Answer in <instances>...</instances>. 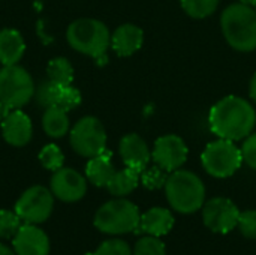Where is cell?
Masks as SVG:
<instances>
[{
    "label": "cell",
    "mask_w": 256,
    "mask_h": 255,
    "mask_svg": "<svg viewBox=\"0 0 256 255\" xmlns=\"http://www.w3.org/2000/svg\"><path fill=\"white\" fill-rule=\"evenodd\" d=\"M208 123L212 132L219 138L231 141L244 140L255 129L256 111L244 98L230 95L212 107Z\"/></svg>",
    "instance_id": "1"
},
{
    "label": "cell",
    "mask_w": 256,
    "mask_h": 255,
    "mask_svg": "<svg viewBox=\"0 0 256 255\" xmlns=\"http://www.w3.org/2000/svg\"><path fill=\"white\" fill-rule=\"evenodd\" d=\"M66 39L76 53L93 57L99 65L108 62L106 51L111 47V33L102 21L94 18L75 20L66 30Z\"/></svg>",
    "instance_id": "2"
},
{
    "label": "cell",
    "mask_w": 256,
    "mask_h": 255,
    "mask_svg": "<svg viewBox=\"0 0 256 255\" xmlns=\"http://www.w3.org/2000/svg\"><path fill=\"white\" fill-rule=\"evenodd\" d=\"M220 29L226 42L237 51L256 50V14L242 2L226 6L220 15Z\"/></svg>",
    "instance_id": "3"
},
{
    "label": "cell",
    "mask_w": 256,
    "mask_h": 255,
    "mask_svg": "<svg viewBox=\"0 0 256 255\" xmlns=\"http://www.w3.org/2000/svg\"><path fill=\"white\" fill-rule=\"evenodd\" d=\"M164 188L170 206L178 213H195L206 203V186L200 176L189 170L172 171Z\"/></svg>",
    "instance_id": "4"
},
{
    "label": "cell",
    "mask_w": 256,
    "mask_h": 255,
    "mask_svg": "<svg viewBox=\"0 0 256 255\" xmlns=\"http://www.w3.org/2000/svg\"><path fill=\"white\" fill-rule=\"evenodd\" d=\"M138 207L122 197L102 204L93 219L94 227L105 234H124L135 231L140 225Z\"/></svg>",
    "instance_id": "5"
},
{
    "label": "cell",
    "mask_w": 256,
    "mask_h": 255,
    "mask_svg": "<svg viewBox=\"0 0 256 255\" xmlns=\"http://www.w3.org/2000/svg\"><path fill=\"white\" fill-rule=\"evenodd\" d=\"M201 164L204 170L218 179L232 176L243 164L242 147L236 146L234 141L219 138L207 144L201 155Z\"/></svg>",
    "instance_id": "6"
},
{
    "label": "cell",
    "mask_w": 256,
    "mask_h": 255,
    "mask_svg": "<svg viewBox=\"0 0 256 255\" xmlns=\"http://www.w3.org/2000/svg\"><path fill=\"white\" fill-rule=\"evenodd\" d=\"M34 96L32 75L20 65H9L0 69V101L12 110L22 108Z\"/></svg>",
    "instance_id": "7"
},
{
    "label": "cell",
    "mask_w": 256,
    "mask_h": 255,
    "mask_svg": "<svg viewBox=\"0 0 256 255\" xmlns=\"http://www.w3.org/2000/svg\"><path fill=\"white\" fill-rule=\"evenodd\" d=\"M69 141L76 155L90 159L106 150V131L98 117L86 116L72 126Z\"/></svg>",
    "instance_id": "8"
},
{
    "label": "cell",
    "mask_w": 256,
    "mask_h": 255,
    "mask_svg": "<svg viewBox=\"0 0 256 255\" xmlns=\"http://www.w3.org/2000/svg\"><path fill=\"white\" fill-rule=\"evenodd\" d=\"M54 198L51 189L42 185L30 186L16 200L15 212L24 224H42L52 213Z\"/></svg>",
    "instance_id": "9"
},
{
    "label": "cell",
    "mask_w": 256,
    "mask_h": 255,
    "mask_svg": "<svg viewBox=\"0 0 256 255\" xmlns=\"http://www.w3.org/2000/svg\"><path fill=\"white\" fill-rule=\"evenodd\" d=\"M238 207L225 197H214L202 206L204 225L214 233H230L238 225Z\"/></svg>",
    "instance_id": "10"
},
{
    "label": "cell",
    "mask_w": 256,
    "mask_h": 255,
    "mask_svg": "<svg viewBox=\"0 0 256 255\" xmlns=\"http://www.w3.org/2000/svg\"><path fill=\"white\" fill-rule=\"evenodd\" d=\"M188 146L184 140L176 134H166L154 141L152 159L156 165L168 173L180 170L188 159Z\"/></svg>",
    "instance_id": "11"
},
{
    "label": "cell",
    "mask_w": 256,
    "mask_h": 255,
    "mask_svg": "<svg viewBox=\"0 0 256 255\" xmlns=\"http://www.w3.org/2000/svg\"><path fill=\"white\" fill-rule=\"evenodd\" d=\"M50 189L56 198L63 203H76L82 200L87 192V179L74 168H64L54 171Z\"/></svg>",
    "instance_id": "12"
},
{
    "label": "cell",
    "mask_w": 256,
    "mask_h": 255,
    "mask_svg": "<svg viewBox=\"0 0 256 255\" xmlns=\"http://www.w3.org/2000/svg\"><path fill=\"white\" fill-rule=\"evenodd\" d=\"M34 98L42 108L58 107L64 111H70L81 104V93L72 84L62 86L50 80L44 81L36 90Z\"/></svg>",
    "instance_id": "13"
},
{
    "label": "cell",
    "mask_w": 256,
    "mask_h": 255,
    "mask_svg": "<svg viewBox=\"0 0 256 255\" xmlns=\"http://www.w3.org/2000/svg\"><path fill=\"white\" fill-rule=\"evenodd\" d=\"M16 255H50V239L46 233L34 224H22L12 239Z\"/></svg>",
    "instance_id": "14"
},
{
    "label": "cell",
    "mask_w": 256,
    "mask_h": 255,
    "mask_svg": "<svg viewBox=\"0 0 256 255\" xmlns=\"http://www.w3.org/2000/svg\"><path fill=\"white\" fill-rule=\"evenodd\" d=\"M2 135L4 141L14 147H24L30 143L33 135V126L30 117L18 110H12L2 122Z\"/></svg>",
    "instance_id": "15"
},
{
    "label": "cell",
    "mask_w": 256,
    "mask_h": 255,
    "mask_svg": "<svg viewBox=\"0 0 256 255\" xmlns=\"http://www.w3.org/2000/svg\"><path fill=\"white\" fill-rule=\"evenodd\" d=\"M118 152H120V156H122V161L124 162V165L135 168L140 173L147 168V165L152 159V152H150L147 143L138 134L124 135L120 140Z\"/></svg>",
    "instance_id": "16"
},
{
    "label": "cell",
    "mask_w": 256,
    "mask_h": 255,
    "mask_svg": "<svg viewBox=\"0 0 256 255\" xmlns=\"http://www.w3.org/2000/svg\"><path fill=\"white\" fill-rule=\"evenodd\" d=\"M144 42V32L135 24H122L111 35V48L120 57L135 54Z\"/></svg>",
    "instance_id": "17"
},
{
    "label": "cell",
    "mask_w": 256,
    "mask_h": 255,
    "mask_svg": "<svg viewBox=\"0 0 256 255\" xmlns=\"http://www.w3.org/2000/svg\"><path fill=\"white\" fill-rule=\"evenodd\" d=\"M174 227V216L165 207H152L140 218L138 231L150 234V236H165Z\"/></svg>",
    "instance_id": "18"
},
{
    "label": "cell",
    "mask_w": 256,
    "mask_h": 255,
    "mask_svg": "<svg viewBox=\"0 0 256 255\" xmlns=\"http://www.w3.org/2000/svg\"><path fill=\"white\" fill-rule=\"evenodd\" d=\"M26 44L21 33L15 29L0 30V63L3 66L18 65L24 56Z\"/></svg>",
    "instance_id": "19"
},
{
    "label": "cell",
    "mask_w": 256,
    "mask_h": 255,
    "mask_svg": "<svg viewBox=\"0 0 256 255\" xmlns=\"http://www.w3.org/2000/svg\"><path fill=\"white\" fill-rule=\"evenodd\" d=\"M114 173H116V168L111 161V152L108 150L102 152L100 155L94 158H90L86 165L87 180L98 188H106Z\"/></svg>",
    "instance_id": "20"
},
{
    "label": "cell",
    "mask_w": 256,
    "mask_h": 255,
    "mask_svg": "<svg viewBox=\"0 0 256 255\" xmlns=\"http://www.w3.org/2000/svg\"><path fill=\"white\" fill-rule=\"evenodd\" d=\"M69 117L68 111L58 107L45 108L42 116V128L45 134L51 138H62L69 132Z\"/></svg>",
    "instance_id": "21"
},
{
    "label": "cell",
    "mask_w": 256,
    "mask_h": 255,
    "mask_svg": "<svg viewBox=\"0 0 256 255\" xmlns=\"http://www.w3.org/2000/svg\"><path fill=\"white\" fill-rule=\"evenodd\" d=\"M140 176H141V173L138 170L126 167V168L114 173L112 179L106 185V189L114 197H126L132 191H135V188L138 186Z\"/></svg>",
    "instance_id": "22"
},
{
    "label": "cell",
    "mask_w": 256,
    "mask_h": 255,
    "mask_svg": "<svg viewBox=\"0 0 256 255\" xmlns=\"http://www.w3.org/2000/svg\"><path fill=\"white\" fill-rule=\"evenodd\" d=\"M48 80L62 86H69L74 81V68L66 57H54L46 66Z\"/></svg>",
    "instance_id": "23"
},
{
    "label": "cell",
    "mask_w": 256,
    "mask_h": 255,
    "mask_svg": "<svg viewBox=\"0 0 256 255\" xmlns=\"http://www.w3.org/2000/svg\"><path fill=\"white\" fill-rule=\"evenodd\" d=\"M184 12L192 18H207L213 15L220 0H180Z\"/></svg>",
    "instance_id": "24"
},
{
    "label": "cell",
    "mask_w": 256,
    "mask_h": 255,
    "mask_svg": "<svg viewBox=\"0 0 256 255\" xmlns=\"http://www.w3.org/2000/svg\"><path fill=\"white\" fill-rule=\"evenodd\" d=\"M39 162L42 164L44 168L50 171H57L63 167L64 162V155L62 149L56 144H46L40 149L39 152Z\"/></svg>",
    "instance_id": "25"
},
{
    "label": "cell",
    "mask_w": 256,
    "mask_h": 255,
    "mask_svg": "<svg viewBox=\"0 0 256 255\" xmlns=\"http://www.w3.org/2000/svg\"><path fill=\"white\" fill-rule=\"evenodd\" d=\"M21 218L16 215L15 210L2 209L0 210V239L10 240L21 228Z\"/></svg>",
    "instance_id": "26"
},
{
    "label": "cell",
    "mask_w": 256,
    "mask_h": 255,
    "mask_svg": "<svg viewBox=\"0 0 256 255\" xmlns=\"http://www.w3.org/2000/svg\"><path fill=\"white\" fill-rule=\"evenodd\" d=\"M132 255H166V249L159 237L147 234L138 239Z\"/></svg>",
    "instance_id": "27"
},
{
    "label": "cell",
    "mask_w": 256,
    "mask_h": 255,
    "mask_svg": "<svg viewBox=\"0 0 256 255\" xmlns=\"http://www.w3.org/2000/svg\"><path fill=\"white\" fill-rule=\"evenodd\" d=\"M168 179V171H165L164 168H160L159 165L156 167H150L141 171L140 180L141 183L147 188V189H159L164 188Z\"/></svg>",
    "instance_id": "28"
},
{
    "label": "cell",
    "mask_w": 256,
    "mask_h": 255,
    "mask_svg": "<svg viewBox=\"0 0 256 255\" xmlns=\"http://www.w3.org/2000/svg\"><path fill=\"white\" fill-rule=\"evenodd\" d=\"M93 255H132V249L122 239H110L102 242Z\"/></svg>",
    "instance_id": "29"
},
{
    "label": "cell",
    "mask_w": 256,
    "mask_h": 255,
    "mask_svg": "<svg viewBox=\"0 0 256 255\" xmlns=\"http://www.w3.org/2000/svg\"><path fill=\"white\" fill-rule=\"evenodd\" d=\"M237 227L246 239H256V210H246L240 213Z\"/></svg>",
    "instance_id": "30"
},
{
    "label": "cell",
    "mask_w": 256,
    "mask_h": 255,
    "mask_svg": "<svg viewBox=\"0 0 256 255\" xmlns=\"http://www.w3.org/2000/svg\"><path fill=\"white\" fill-rule=\"evenodd\" d=\"M242 155L243 161L250 168L256 170V132H252L249 137L244 138V143L242 146Z\"/></svg>",
    "instance_id": "31"
},
{
    "label": "cell",
    "mask_w": 256,
    "mask_h": 255,
    "mask_svg": "<svg viewBox=\"0 0 256 255\" xmlns=\"http://www.w3.org/2000/svg\"><path fill=\"white\" fill-rule=\"evenodd\" d=\"M10 111H12V108H10V107H8L4 102H2V101H0V122H3V120L8 117V114H9Z\"/></svg>",
    "instance_id": "32"
},
{
    "label": "cell",
    "mask_w": 256,
    "mask_h": 255,
    "mask_svg": "<svg viewBox=\"0 0 256 255\" xmlns=\"http://www.w3.org/2000/svg\"><path fill=\"white\" fill-rule=\"evenodd\" d=\"M249 95H250V98L256 102V74H254V77L250 78V83H249Z\"/></svg>",
    "instance_id": "33"
},
{
    "label": "cell",
    "mask_w": 256,
    "mask_h": 255,
    "mask_svg": "<svg viewBox=\"0 0 256 255\" xmlns=\"http://www.w3.org/2000/svg\"><path fill=\"white\" fill-rule=\"evenodd\" d=\"M0 255H16L14 249H10L9 246H6L4 243H0Z\"/></svg>",
    "instance_id": "34"
},
{
    "label": "cell",
    "mask_w": 256,
    "mask_h": 255,
    "mask_svg": "<svg viewBox=\"0 0 256 255\" xmlns=\"http://www.w3.org/2000/svg\"><path fill=\"white\" fill-rule=\"evenodd\" d=\"M240 2L244 3V5H249V6H252V8L256 5V0H240Z\"/></svg>",
    "instance_id": "35"
},
{
    "label": "cell",
    "mask_w": 256,
    "mask_h": 255,
    "mask_svg": "<svg viewBox=\"0 0 256 255\" xmlns=\"http://www.w3.org/2000/svg\"><path fill=\"white\" fill-rule=\"evenodd\" d=\"M254 11H255V14H256V5H255V6H254Z\"/></svg>",
    "instance_id": "36"
}]
</instances>
